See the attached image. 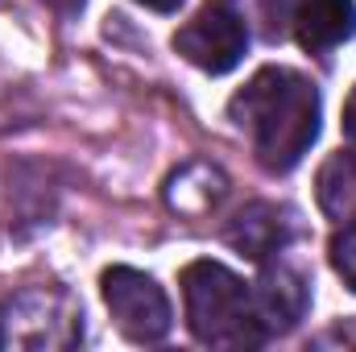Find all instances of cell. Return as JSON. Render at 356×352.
I'll return each mask as SVG.
<instances>
[{"instance_id":"cell-1","label":"cell","mask_w":356,"mask_h":352,"mask_svg":"<svg viewBox=\"0 0 356 352\" xmlns=\"http://www.w3.org/2000/svg\"><path fill=\"white\" fill-rule=\"evenodd\" d=\"M319 88L290 67H261L228 99L232 125L249 137L269 175H286L302 162L319 137Z\"/></svg>"},{"instance_id":"cell-2","label":"cell","mask_w":356,"mask_h":352,"mask_svg":"<svg viewBox=\"0 0 356 352\" xmlns=\"http://www.w3.org/2000/svg\"><path fill=\"white\" fill-rule=\"evenodd\" d=\"M186 323L199 344L211 349H253L266 340L253 315V290L220 262H191L182 269Z\"/></svg>"},{"instance_id":"cell-3","label":"cell","mask_w":356,"mask_h":352,"mask_svg":"<svg viewBox=\"0 0 356 352\" xmlns=\"http://www.w3.org/2000/svg\"><path fill=\"white\" fill-rule=\"evenodd\" d=\"M99 290H104V303H108L116 328L133 344H154L170 332V323H175L170 298L149 273L129 269V265H112V269H104Z\"/></svg>"},{"instance_id":"cell-4","label":"cell","mask_w":356,"mask_h":352,"mask_svg":"<svg viewBox=\"0 0 356 352\" xmlns=\"http://www.w3.org/2000/svg\"><path fill=\"white\" fill-rule=\"evenodd\" d=\"M175 50L207 75H228L249 50V33L228 4H207L195 21H186L175 33Z\"/></svg>"},{"instance_id":"cell-5","label":"cell","mask_w":356,"mask_h":352,"mask_svg":"<svg viewBox=\"0 0 356 352\" xmlns=\"http://www.w3.org/2000/svg\"><path fill=\"white\" fill-rule=\"evenodd\" d=\"M307 303H311V282L298 265L277 262L269 257L261 265V278H257V290H253V315L261 323V332H290L302 315H307Z\"/></svg>"},{"instance_id":"cell-6","label":"cell","mask_w":356,"mask_h":352,"mask_svg":"<svg viewBox=\"0 0 356 352\" xmlns=\"http://www.w3.org/2000/svg\"><path fill=\"white\" fill-rule=\"evenodd\" d=\"M294 216L286 211V207H273V203H249L236 220H232V228H228V245L232 249H241L245 257H253V262H269V257H277L290 241H294Z\"/></svg>"},{"instance_id":"cell-7","label":"cell","mask_w":356,"mask_h":352,"mask_svg":"<svg viewBox=\"0 0 356 352\" xmlns=\"http://www.w3.org/2000/svg\"><path fill=\"white\" fill-rule=\"evenodd\" d=\"M290 25L302 50H336L356 33V0H298Z\"/></svg>"},{"instance_id":"cell-8","label":"cell","mask_w":356,"mask_h":352,"mask_svg":"<svg viewBox=\"0 0 356 352\" xmlns=\"http://www.w3.org/2000/svg\"><path fill=\"white\" fill-rule=\"evenodd\" d=\"M315 199L327 220H356V154H332L315 175Z\"/></svg>"},{"instance_id":"cell-9","label":"cell","mask_w":356,"mask_h":352,"mask_svg":"<svg viewBox=\"0 0 356 352\" xmlns=\"http://www.w3.org/2000/svg\"><path fill=\"white\" fill-rule=\"evenodd\" d=\"M332 265L344 278V286L356 290V220H348L336 237H332Z\"/></svg>"},{"instance_id":"cell-10","label":"cell","mask_w":356,"mask_h":352,"mask_svg":"<svg viewBox=\"0 0 356 352\" xmlns=\"http://www.w3.org/2000/svg\"><path fill=\"white\" fill-rule=\"evenodd\" d=\"M294 4H298V0H261L266 38H282V33H286V25L294 21Z\"/></svg>"},{"instance_id":"cell-11","label":"cell","mask_w":356,"mask_h":352,"mask_svg":"<svg viewBox=\"0 0 356 352\" xmlns=\"http://www.w3.org/2000/svg\"><path fill=\"white\" fill-rule=\"evenodd\" d=\"M344 133H348V141L356 145V88L348 95V104H344Z\"/></svg>"},{"instance_id":"cell-12","label":"cell","mask_w":356,"mask_h":352,"mask_svg":"<svg viewBox=\"0 0 356 352\" xmlns=\"http://www.w3.org/2000/svg\"><path fill=\"white\" fill-rule=\"evenodd\" d=\"M46 8H54V13H63V17H75L79 8H83V0H42Z\"/></svg>"},{"instance_id":"cell-13","label":"cell","mask_w":356,"mask_h":352,"mask_svg":"<svg viewBox=\"0 0 356 352\" xmlns=\"http://www.w3.org/2000/svg\"><path fill=\"white\" fill-rule=\"evenodd\" d=\"M137 4H145V8H154V13H175L182 0H137Z\"/></svg>"},{"instance_id":"cell-14","label":"cell","mask_w":356,"mask_h":352,"mask_svg":"<svg viewBox=\"0 0 356 352\" xmlns=\"http://www.w3.org/2000/svg\"><path fill=\"white\" fill-rule=\"evenodd\" d=\"M0 349H4V332H0Z\"/></svg>"}]
</instances>
